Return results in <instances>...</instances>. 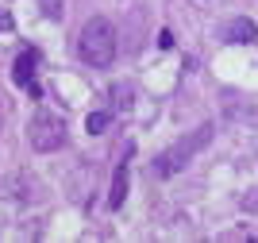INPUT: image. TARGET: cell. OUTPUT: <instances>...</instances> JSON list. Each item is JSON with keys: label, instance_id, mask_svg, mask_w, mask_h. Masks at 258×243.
Masks as SVG:
<instances>
[{"label": "cell", "instance_id": "obj_9", "mask_svg": "<svg viewBox=\"0 0 258 243\" xmlns=\"http://www.w3.org/2000/svg\"><path fill=\"white\" fill-rule=\"evenodd\" d=\"M4 31H12V12L8 8H0V35Z\"/></svg>", "mask_w": 258, "mask_h": 243}, {"label": "cell", "instance_id": "obj_8", "mask_svg": "<svg viewBox=\"0 0 258 243\" xmlns=\"http://www.w3.org/2000/svg\"><path fill=\"white\" fill-rule=\"evenodd\" d=\"M43 16H50V20H62V0H43Z\"/></svg>", "mask_w": 258, "mask_h": 243}, {"label": "cell", "instance_id": "obj_6", "mask_svg": "<svg viewBox=\"0 0 258 243\" xmlns=\"http://www.w3.org/2000/svg\"><path fill=\"white\" fill-rule=\"evenodd\" d=\"M123 201H127V159L116 166V174H112V193H108V205H112V209H119Z\"/></svg>", "mask_w": 258, "mask_h": 243}, {"label": "cell", "instance_id": "obj_2", "mask_svg": "<svg viewBox=\"0 0 258 243\" xmlns=\"http://www.w3.org/2000/svg\"><path fill=\"white\" fill-rule=\"evenodd\" d=\"M208 139H212V124H205V127H197V131H189L181 143H173L170 151H162L158 159H154V174H158V178H170V174L185 170V166H189V159H193L197 151L205 147Z\"/></svg>", "mask_w": 258, "mask_h": 243}, {"label": "cell", "instance_id": "obj_1", "mask_svg": "<svg viewBox=\"0 0 258 243\" xmlns=\"http://www.w3.org/2000/svg\"><path fill=\"white\" fill-rule=\"evenodd\" d=\"M77 54H81L89 66L108 70V66L116 62V23L104 20V16H93V20L81 27V35H77Z\"/></svg>", "mask_w": 258, "mask_h": 243}, {"label": "cell", "instance_id": "obj_5", "mask_svg": "<svg viewBox=\"0 0 258 243\" xmlns=\"http://www.w3.org/2000/svg\"><path fill=\"white\" fill-rule=\"evenodd\" d=\"M258 39V23L247 20V16H235V20H227L224 27V42H239V46H247V42Z\"/></svg>", "mask_w": 258, "mask_h": 243}, {"label": "cell", "instance_id": "obj_4", "mask_svg": "<svg viewBox=\"0 0 258 243\" xmlns=\"http://www.w3.org/2000/svg\"><path fill=\"white\" fill-rule=\"evenodd\" d=\"M35 66H39V51H35V46H27V51L16 58V66H12V81L20 85V89H27V93L39 101V96H43V89H39V81H35Z\"/></svg>", "mask_w": 258, "mask_h": 243}, {"label": "cell", "instance_id": "obj_3", "mask_svg": "<svg viewBox=\"0 0 258 243\" xmlns=\"http://www.w3.org/2000/svg\"><path fill=\"white\" fill-rule=\"evenodd\" d=\"M31 143H35V151H43V155L58 151L66 143V124L58 116H50V112H39V116L31 120Z\"/></svg>", "mask_w": 258, "mask_h": 243}, {"label": "cell", "instance_id": "obj_7", "mask_svg": "<svg viewBox=\"0 0 258 243\" xmlns=\"http://www.w3.org/2000/svg\"><path fill=\"white\" fill-rule=\"evenodd\" d=\"M112 124V116H108V112H93V116H89V131H93V135H97V131H104V127Z\"/></svg>", "mask_w": 258, "mask_h": 243}]
</instances>
